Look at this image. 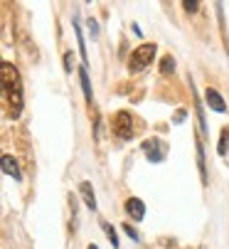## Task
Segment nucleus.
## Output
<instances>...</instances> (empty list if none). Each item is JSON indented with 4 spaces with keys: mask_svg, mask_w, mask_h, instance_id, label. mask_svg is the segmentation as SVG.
Instances as JSON below:
<instances>
[{
    "mask_svg": "<svg viewBox=\"0 0 229 249\" xmlns=\"http://www.w3.org/2000/svg\"><path fill=\"white\" fill-rule=\"evenodd\" d=\"M173 69H175V59H173L170 54H165V57L160 59V72H163V74H173Z\"/></svg>",
    "mask_w": 229,
    "mask_h": 249,
    "instance_id": "obj_13",
    "label": "nucleus"
},
{
    "mask_svg": "<svg viewBox=\"0 0 229 249\" xmlns=\"http://www.w3.org/2000/svg\"><path fill=\"white\" fill-rule=\"evenodd\" d=\"M89 27H91V37H96V35H99V25H96V20L89 18Z\"/></svg>",
    "mask_w": 229,
    "mask_h": 249,
    "instance_id": "obj_17",
    "label": "nucleus"
},
{
    "mask_svg": "<svg viewBox=\"0 0 229 249\" xmlns=\"http://www.w3.org/2000/svg\"><path fill=\"white\" fill-rule=\"evenodd\" d=\"M182 8H185L187 13H197L200 3H197V0H185V3H182Z\"/></svg>",
    "mask_w": 229,
    "mask_h": 249,
    "instance_id": "obj_15",
    "label": "nucleus"
},
{
    "mask_svg": "<svg viewBox=\"0 0 229 249\" xmlns=\"http://www.w3.org/2000/svg\"><path fill=\"white\" fill-rule=\"evenodd\" d=\"M123 207H126L128 217H131L133 222H141V220L145 217V205H143V200H138V197H128Z\"/></svg>",
    "mask_w": 229,
    "mask_h": 249,
    "instance_id": "obj_6",
    "label": "nucleus"
},
{
    "mask_svg": "<svg viewBox=\"0 0 229 249\" xmlns=\"http://www.w3.org/2000/svg\"><path fill=\"white\" fill-rule=\"evenodd\" d=\"M79 82H82V89H84L87 101L91 104V96H94V94H91V82H89V74H87V67H84V64L79 67Z\"/></svg>",
    "mask_w": 229,
    "mask_h": 249,
    "instance_id": "obj_10",
    "label": "nucleus"
},
{
    "mask_svg": "<svg viewBox=\"0 0 229 249\" xmlns=\"http://www.w3.org/2000/svg\"><path fill=\"white\" fill-rule=\"evenodd\" d=\"M104 232H106V237H108V242H111V247H119V237H116V230H113L108 222H104Z\"/></svg>",
    "mask_w": 229,
    "mask_h": 249,
    "instance_id": "obj_14",
    "label": "nucleus"
},
{
    "mask_svg": "<svg viewBox=\"0 0 229 249\" xmlns=\"http://www.w3.org/2000/svg\"><path fill=\"white\" fill-rule=\"evenodd\" d=\"M3 91L10 106V116L20 119L22 114V82H20V72L18 67L10 62H3Z\"/></svg>",
    "mask_w": 229,
    "mask_h": 249,
    "instance_id": "obj_1",
    "label": "nucleus"
},
{
    "mask_svg": "<svg viewBox=\"0 0 229 249\" xmlns=\"http://www.w3.org/2000/svg\"><path fill=\"white\" fill-rule=\"evenodd\" d=\"M64 67H67V74H71V54H64Z\"/></svg>",
    "mask_w": 229,
    "mask_h": 249,
    "instance_id": "obj_18",
    "label": "nucleus"
},
{
    "mask_svg": "<svg viewBox=\"0 0 229 249\" xmlns=\"http://www.w3.org/2000/svg\"><path fill=\"white\" fill-rule=\"evenodd\" d=\"M74 35H76V45H79L82 62H84V67H87L89 57H87V45H84V32H82V27H79V20H76V18H74Z\"/></svg>",
    "mask_w": 229,
    "mask_h": 249,
    "instance_id": "obj_9",
    "label": "nucleus"
},
{
    "mask_svg": "<svg viewBox=\"0 0 229 249\" xmlns=\"http://www.w3.org/2000/svg\"><path fill=\"white\" fill-rule=\"evenodd\" d=\"M0 163H3V173H5V175H13L15 180H22V173H20V168H18V160H15L13 156H8V153H5Z\"/></svg>",
    "mask_w": 229,
    "mask_h": 249,
    "instance_id": "obj_7",
    "label": "nucleus"
},
{
    "mask_svg": "<svg viewBox=\"0 0 229 249\" xmlns=\"http://www.w3.org/2000/svg\"><path fill=\"white\" fill-rule=\"evenodd\" d=\"M156 45L153 42H143V45H138L133 52H131V57H128V69L136 74V72H143V69L156 59Z\"/></svg>",
    "mask_w": 229,
    "mask_h": 249,
    "instance_id": "obj_2",
    "label": "nucleus"
},
{
    "mask_svg": "<svg viewBox=\"0 0 229 249\" xmlns=\"http://www.w3.org/2000/svg\"><path fill=\"white\" fill-rule=\"evenodd\" d=\"M143 153L150 163H160L165 160V148H163V141L160 138H148L143 141Z\"/></svg>",
    "mask_w": 229,
    "mask_h": 249,
    "instance_id": "obj_4",
    "label": "nucleus"
},
{
    "mask_svg": "<svg viewBox=\"0 0 229 249\" xmlns=\"http://www.w3.org/2000/svg\"><path fill=\"white\" fill-rule=\"evenodd\" d=\"M227 151H229V126H224L222 128V136H219V143H217V153L224 158L227 156Z\"/></svg>",
    "mask_w": 229,
    "mask_h": 249,
    "instance_id": "obj_11",
    "label": "nucleus"
},
{
    "mask_svg": "<svg viewBox=\"0 0 229 249\" xmlns=\"http://www.w3.org/2000/svg\"><path fill=\"white\" fill-rule=\"evenodd\" d=\"M113 133H116L121 141H131L133 138V116L128 111H119L113 116Z\"/></svg>",
    "mask_w": 229,
    "mask_h": 249,
    "instance_id": "obj_3",
    "label": "nucleus"
},
{
    "mask_svg": "<svg viewBox=\"0 0 229 249\" xmlns=\"http://www.w3.org/2000/svg\"><path fill=\"white\" fill-rule=\"evenodd\" d=\"M79 193H82L87 207H89V210H96V195H94V185H91L89 180H84V183L79 185Z\"/></svg>",
    "mask_w": 229,
    "mask_h": 249,
    "instance_id": "obj_8",
    "label": "nucleus"
},
{
    "mask_svg": "<svg viewBox=\"0 0 229 249\" xmlns=\"http://www.w3.org/2000/svg\"><path fill=\"white\" fill-rule=\"evenodd\" d=\"M197 168H200V178L202 183H207V168H205V151H202V143L197 138Z\"/></svg>",
    "mask_w": 229,
    "mask_h": 249,
    "instance_id": "obj_12",
    "label": "nucleus"
},
{
    "mask_svg": "<svg viewBox=\"0 0 229 249\" xmlns=\"http://www.w3.org/2000/svg\"><path fill=\"white\" fill-rule=\"evenodd\" d=\"M205 101H207V106L210 109H214L217 114H224L227 111V104H224V96L214 89V87H207V91H205Z\"/></svg>",
    "mask_w": 229,
    "mask_h": 249,
    "instance_id": "obj_5",
    "label": "nucleus"
},
{
    "mask_svg": "<svg viewBox=\"0 0 229 249\" xmlns=\"http://www.w3.org/2000/svg\"><path fill=\"white\" fill-rule=\"evenodd\" d=\"M89 249H99V247H96V244H89Z\"/></svg>",
    "mask_w": 229,
    "mask_h": 249,
    "instance_id": "obj_19",
    "label": "nucleus"
},
{
    "mask_svg": "<svg viewBox=\"0 0 229 249\" xmlns=\"http://www.w3.org/2000/svg\"><path fill=\"white\" fill-rule=\"evenodd\" d=\"M123 232H126V234H128V237H131L133 242H141V234H138V232H136V230H133L131 225H123Z\"/></svg>",
    "mask_w": 229,
    "mask_h": 249,
    "instance_id": "obj_16",
    "label": "nucleus"
}]
</instances>
